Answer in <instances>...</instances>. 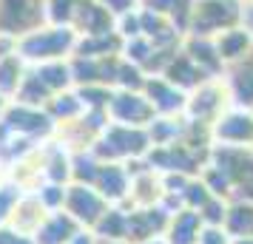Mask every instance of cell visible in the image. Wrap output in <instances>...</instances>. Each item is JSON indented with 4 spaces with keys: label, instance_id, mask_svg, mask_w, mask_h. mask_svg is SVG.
<instances>
[{
    "label": "cell",
    "instance_id": "obj_10",
    "mask_svg": "<svg viewBox=\"0 0 253 244\" xmlns=\"http://www.w3.org/2000/svg\"><path fill=\"white\" fill-rule=\"evenodd\" d=\"M225 230H228L230 239H245V236H253V205H251V202H239V205L228 208Z\"/></svg>",
    "mask_w": 253,
    "mask_h": 244
},
{
    "label": "cell",
    "instance_id": "obj_11",
    "mask_svg": "<svg viewBox=\"0 0 253 244\" xmlns=\"http://www.w3.org/2000/svg\"><path fill=\"white\" fill-rule=\"evenodd\" d=\"M23 63L20 54H9V57H0V94L3 97H12L20 91L23 85Z\"/></svg>",
    "mask_w": 253,
    "mask_h": 244
},
{
    "label": "cell",
    "instance_id": "obj_13",
    "mask_svg": "<svg viewBox=\"0 0 253 244\" xmlns=\"http://www.w3.org/2000/svg\"><path fill=\"white\" fill-rule=\"evenodd\" d=\"M105 244H123V242H120V239H108Z\"/></svg>",
    "mask_w": 253,
    "mask_h": 244
},
{
    "label": "cell",
    "instance_id": "obj_14",
    "mask_svg": "<svg viewBox=\"0 0 253 244\" xmlns=\"http://www.w3.org/2000/svg\"><path fill=\"white\" fill-rule=\"evenodd\" d=\"M3 105H6V97H3V94H0V111H3Z\"/></svg>",
    "mask_w": 253,
    "mask_h": 244
},
{
    "label": "cell",
    "instance_id": "obj_8",
    "mask_svg": "<svg viewBox=\"0 0 253 244\" xmlns=\"http://www.w3.org/2000/svg\"><path fill=\"white\" fill-rule=\"evenodd\" d=\"M199 233H202V219L194 210H179L171 221V244H199Z\"/></svg>",
    "mask_w": 253,
    "mask_h": 244
},
{
    "label": "cell",
    "instance_id": "obj_12",
    "mask_svg": "<svg viewBox=\"0 0 253 244\" xmlns=\"http://www.w3.org/2000/svg\"><path fill=\"white\" fill-rule=\"evenodd\" d=\"M230 244H253V236H245V239H233Z\"/></svg>",
    "mask_w": 253,
    "mask_h": 244
},
{
    "label": "cell",
    "instance_id": "obj_1",
    "mask_svg": "<svg viewBox=\"0 0 253 244\" xmlns=\"http://www.w3.org/2000/svg\"><path fill=\"white\" fill-rule=\"evenodd\" d=\"M77 46V37L69 26H54V29H35L17 40V48L23 51L20 57L29 60H40V63H54V60H63L66 51Z\"/></svg>",
    "mask_w": 253,
    "mask_h": 244
},
{
    "label": "cell",
    "instance_id": "obj_3",
    "mask_svg": "<svg viewBox=\"0 0 253 244\" xmlns=\"http://www.w3.org/2000/svg\"><path fill=\"white\" fill-rule=\"evenodd\" d=\"M46 17V0H0V35L23 37L40 29Z\"/></svg>",
    "mask_w": 253,
    "mask_h": 244
},
{
    "label": "cell",
    "instance_id": "obj_4",
    "mask_svg": "<svg viewBox=\"0 0 253 244\" xmlns=\"http://www.w3.org/2000/svg\"><path fill=\"white\" fill-rule=\"evenodd\" d=\"M105 114L114 116L117 125H131V128H139V125H148L154 122V108H151L148 97L139 91H123V94H111L108 100V108Z\"/></svg>",
    "mask_w": 253,
    "mask_h": 244
},
{
    "label": "cell",
    "instance_id": "obj_2",
    "mask_svg": "<svg viewBox=\"0 0 253 244\" xmlns=\"http://www.w3.org/2000/svg\"><path fill=\"white\" fill-rule=\"evenodd\" d=\"M242 9L236 0H196L188 29L194 37H213L222 35L239 23Z\"/></svg>",
    "mask_w": 253,
    "mask_h": 244
},
{
    "label": "cell",
    "instance_id": "obj_7",
    "mask_svg": "<svg viewBox=\"0 0 253 244\" xmlns=\"http://www.w3.org/2000/svg\"><path fill=\"white\" fill-rule=\"evenodd\" d=\"M213 43H216V51H219V57H222V63H242L253 48L251 32L248 29H239V26H233L228 32L216 35Z\"/></svg>",
    "mask_w": 253,
    "mask_h": 244
},
{
    "label": "cell",
    "instance_id": "obj_5",
    "mask_svg": "<svg viewBox=\"0 0 253 244\" xmlns=\"http://www.w3.org/2000/svg\"><path fill=\"white\" fill-rule=\"evenodd\" d=\"M185 108H188V114L196 125L199 122L211 125L225 111V88L216 85V82H202L199 88H194V97L185 103Z\"/></svg>",
    "mask_w": 253,
    "mask_h": 244
},
{
    "label": "cell",
    "instance_id": "obj_9",
    "mask_svg": "<svg viewBox=\"0 0 253 244\" xmlns=\"http://www.w3.org/2000/svg\"><path fill=\"white\" fill-rule=\"evenodd\" d=\"M228 97L239 105H253V60L236 63L230 85H228Z\"/></svg>",
    "mask_w": 253,
    "mask_h": 244
},
{
    "label": "cell",
    "instance_id": "obj_16",
    "mask_svg": "<svg viewBox=\"0 0 253 244\" xmlns=\"http://www.w3.org/2000/svg\"><path fill=\"white\" fill-rule=\"evenodd\" d=\"M251 60H253V48H251Z\"/></svg>",
    "mask_w": 253,
    "mask_h": 244
},
{
    "label": "cell",
    "instance_id": "obj_6",
    "mask_svg": "<svg viewBox=\"0 0 253 244\" xmlns=\"http://www.w3.org/2000/svg\"><path fill=\"white\" fill-rule=\"evenodd\" d=\"M213 134L216 139H222V145H230V148H245V142L253 145V116L245 111L222 114L213 125Z\"/></svg>",
    "mask_w": 253,
    "mask_h": 244
},
{
    "label": "cell",
    "instance_id": "obj_15",
    "mask_svg": "<svg viewBox=\"0 0 253 244\" xmlns=\"http://www.w3.org/2000/svg\"><path fill=\"white\" fill-rule=\"evenodd\" d=\"M142 244H165V242H154V239H148V242H142Z\"/></svg>",
    "mask_w": 253,
    "mask_h": 244
}]
</instances>
